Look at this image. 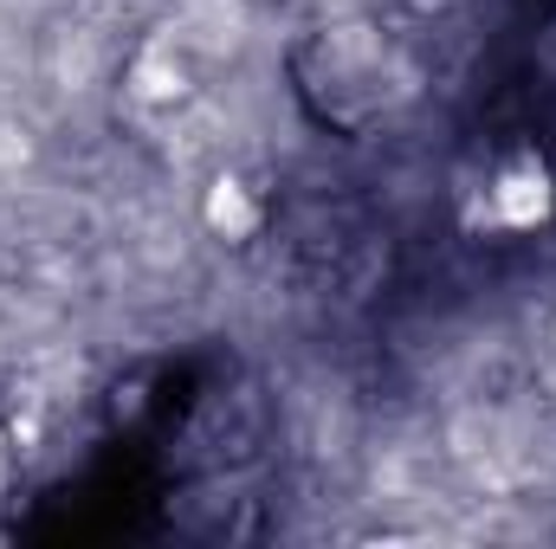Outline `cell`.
<instances>
[{"instance_id":"1","label":"cell","mask_w":556,"mask_h":549,"mask_svg":"<svg viewBox=\"0 0 556 549\" xmlns=\"http://www.w3.org/2000/svg\"><path fill=\"white\" fill-rule=\"evenodd\" d=\"M551 207H556L551 168H544L538 155H518V162L498 168V181H492V194H485V207H479L472 220H492V227H505V233H531V227L551 220Z\"/></svg>"},{"instance_id":"2","label":"cell","mask_w":556,"mask_h":549,"mask_svg":"<svg viewBox=\"0 0 556 549\" xmlns=\"http://www.w3.org/2000/svg\"><path fill=\"white\" fill-rule=\"evenodd\" d=\"M207 227H214L220 240H253V233H260L253 194H247L240 181H214V188H207Z\"/></svg>"}]
</instances>
